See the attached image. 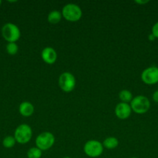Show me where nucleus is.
<instances>
[{"label": "nucleus", "mask_w": 158, "mask_h": 158, "mask_svg": "<svg viewBox=\"0 0 158 158\" xmlns=\"http://www.w3.org/2000/svg\"><path fill=\"white\" fill-rule=\"evenodd\" d=\"M152 34L155 36V38L158 39V22H156L152 27Z\"/></svg>", "instance_id": "obj_18"}, {"label": "nucleus", "mask_w": 158, "mask_h": 158, "mask_svg": "<svg viewBox=\"0 0 158 158\" xmlns=\"http://www.w3.org/2000/svg\"><path fill=\"white\" fill-rule=\"evenodd\" d=\"M64 158H71V157H64Z\"/></svg>", "instance_id": "obj_22"}, {"label": "nucleus", "mask_w": 158, "mask_h": 158, "mask_svg": "<svg viewBox=\"0 0 158 158\" xmlns=\"http://www.w3.org/2000/svg\"><path fill=\"white\" fill-rule=\"evenodd\" d=\"M152 97H153V101L156 102V103H158V90L155 91V92L153 93V96H152Z\"/></svg>", "instance_id": "obj_19"}, {"label": "nucleus", "mask_w": 158, "mask_h": 158, "mask_svg": "<svg viewBox=\"0 0 158 158\" xmlns=\"http://www.w3.org/2000/svg\"><path fill=\"white\" fill-rule=\"evenodd\" d=\"M62 18V14L60 11L58 10H53L48 14L47 20L51 24H57L60 23Z\"/></svg>", "instance_id": "obj_12"}, {"label": "nucleus", "mask_w": 158, "mask_h": 158, "mask_svg": "<svg viewBox=\"0 0 158 158\" xmlns=\"http://www.w3.org/2000/svg\"><path fill=\"white\" fill-rule=\"evenodd\" d=\"M104 147L101 142L96 140H90L84 146V152L90 157L95 158L102 155Z\"/></svg>", "instance_id": "obj_7"}, {"label": "nucleus", "mask_w": 158, "mask_h": 158, "mask_svg": "<svg viewBox=\"0 0 158 158\" xmlns=\"http://www.w3.org/2000/svg\"><path fill=\"white\" fill-rule=\"evenodd\" d=\"M15 143H16V140H15V137H12V136H7L2 140V144L6 148H13Z\"/></svg>", "instance_id": "obj_16"}, {"label": "nucleus", "mask_w": 158, "mask_h": 158, "mask_svg": "<svg viewBox=\"0 0 158 158\" xmlns=\"http://www.w3.org/2000/svg\"><path fill=\"white\" fill-rule=\"evenodd\" d=\"M55 142V137L50 132H43L37 136L36 139V146L43 151H47L53 147Z\"/></svg>", "instance_id": "obj_6"}, {"label": "nucleus", "mask_w": 158, "mask_h": 158, "mask_svg": "<svg viewBox=\"0 0 158 158\" xmlns=\"http://www.w3.org/2000/svg\"><path fill=\"white\" fill-rule=\"evenodd\" d=\"M19 111H20V114L23 116V117H30L31 115H33L34 112V106L29 102H23V103H20V107H19Z\"/></svg>", "instance_id": "obj_11"}, {"label": "nucleus", "mask_w": 158, "mask_h": 158, "mask_svg": "<svg viewBox=\"0 0 158 158\" xmlns=\"http://www.w3.org/2000/svg\"><path fill=\"white\" fill-rule=\"evenodd\" d=\"M33 131L30 127L26 123H23L18 126L14 133V137L17 143L20 144H26L31 140Z\"/></svg>", "instance_id": "obj_4"}, {"label": "nucleus", "mask_w": 158, "mask_h": 158, "mask_svg": "<svg viewBox=\"0 0 158 158\" xmlns=\"http://www.w3.org/2000/svg\"><path fill=\"white\" fill-rule=\"evenodd\" d=\"M103 147H105V148L108 150H112L115 149L116 148H117L118 145H119V140L116 137H107L105 140L103 141Z\"/></svg>", "instance_id": "obj_13"}, {"label": "nucleus", "mask_w": 158, "mask_h": 158, "mask_svg": "<svg viewBox=\"0 0 158 158\" xmlns=\"http://www.w3.org/2000/svg\"><path fill=\"white\" fill-rule=\"evenodd\" d=\"M19 47L15 43H9L6 46V51L9 55H15L18 52Z\"/></svg>", "instance_id": "obj_17"}, {"label": "nucleus", "mask_w": 158, "mask_h": 158, "mask_svg": "<svg viewBox=\"0 0 158 158\" xmlns=\"http://www.w3.org/2000/svg\"><path fill=\"white\" fill-rule=\"evenodd\" d=\"M26 155L28 158H40L42 156V151L37 147L31 148L30 149L28 150Z\"/></svg>", "instance_id": "obj_15"}, {"label": "nucleus", "mask_w": 158, "mask_h": 158, "mask_svg": "<svg viewBox=\"0 0 158 158\" xmlns=\"http://www.w3.org/2000/svg\"><path fill=\"white\" fill-rule=\"evenodd\" d=\"M41 57L43 61L47 64H54L57 58V54L53 47H45L41 52Z\"/></svg>", "instance_id": "obj_10"}, {"label": "nucleus", "mask_w": 158, "mask_h": 158, "mask_svg": "<svg viewBox=\"0 0 158 158\" xmlns=\"http://www.w3.org/2000/svg\"><path fill=\"white\" fill-rule=\"evenodd\" d=\"M58 85L64 92H71L75 87V77L70 72L62 73L58 78Z\"/></svg>", "instance_id": "obj_5"}, {"label": "nucleus", "mask_w": 158, "mask_h": 158, "mask_svg": "<svg viewBox=\"0 0 158 158\" xmlns=\"http://www.w3.org/2000/svg\"><path fill=\"white\" fill-rule=\"evenodd\" d=\"M132 111L137 114H146L150 107V102L147 97L143 95L136 96L133 97L130 102Z\"/></svg>", "instance_id": "obj_2"}, {"label": "nucleus", "mask_w": 158, "mask_h": 158, "mask_svg": "<svg viewBox=\"0 0 158 158\" xmlns=\"http://www.w3.org/2000/svg\"><path fill=\"white\" fill-rule=\"evenodd\" d=\"M62 17L69 22H77L82 16V11L80 6L74 3L65 5L61 11Z\"/></svg>", "instance_id": "obj_1"}, {"label": "nucleus", "mask_w": 158, "mask_h": 158, "mask_svg": "<svg viewBox=\"0 0 158 158\" xmlns=\"http://www.w3.org/2000/svg\"><path fill=\"white\" fill-rule=\"evenodd\" d=\"M141 79L147 85L158 83V67L153 66L146 68L141 74Z\"/></svg>", "instance_id": "obj_8"}, {"label": "nucleus", "mask_w": 158, "mask_h": 158, "mask_svg": "<svg viewBox=\"0 0 158 158\" xmlns=\"http://www.w3.org/2000/svg\"><path fill=\"white\" fill-rule=\"evenodd\" d=\"M135 2L137 3V4L139 5H144V4H147V3L149 2V0H136Z\"/></svg>", "instance_id": "obj_20"}, {"label": "nucleus", "mask_w": 158, "mask_h": 158, "mask_svg": "<svg viewBox=\"0 0 158 158\" xmlns=\"http://www.w3.org/2000/svg\"><path fill=\"white\" fill-rule=\"evenodd\" d=\"M148 39H149V40H150V41H153V40H155V36L154 35H153V34H150V35H149V36H148Z\"/></svg>", "instance_id": "obj_21"}, {"label": "nucleus", "mask_w": 158, "mask_h": 158, "mask_svg": "<svg viewBox=\"0 0 158 158\" xmlns=\"http://www.w3.org/2000/svg\"><path fill=\"white\" fill-rule=\"evenodd\" d=\"M132 109L129 103L120 102L115 108V114L120 120H125L131 115Z\"/></svg>", "instance_id": "obj_9"}, {"label": "nucleus", "mask_w": 158, "mask_h": 158, "mask_svg": "<svg viewBox=\"0 0 158 158\" xmlns=\"http://www.w3.org/2000/svg\"><path fill=\"white\" fill-rule=\"evenodd\" d=\"M2 35L9 43H15L20 40L21 32L16 25L13 23H6L2 28Z\"/></svg>", "instance_id": "obj_3"}, {"label": "nucleus", "mask_w": 158, "mask_h": 158, "mask_svg": "<svg viewBox=\"0 0 158 158\" xmlns=\"http://www.w3.org/2000/svg\"><path fill=\"white\" fill-rule=\"evenodd\" d=\"M2 4V1H1V0H0V5H1Z\"/></svg>", "instance_id": "obj_23"}, {"label": "nucleus", "mask_w": 158, "mask_h": 158, "mask_svg": "<svg viewBox=\"0 0 158 158\" xmlns=\"http://www.w3.org/2000/svg\"><path fill=\"white\" fill-rule=\"evenodd\" d=\"M131 158H137V157H131Z\"/></svg>", "instance_id": "obj_24"}, {"label": "nucleus", "mask_w": 158, "mask_h": 158, "mask_svg": "<svg viewBox=\"0 0 158 158\" xmlns=\"http://www.w3.org/2000/svg\"><path fill=\"white\" fill-rule=\"evenodd\" d=\"M119 97L120 99L121 102L126 103H130L133 98L132 93L129 90H128V89H122V90H121L119 94Z\"/></svg>", "instance_id": "obj_14"}]
</instances>
